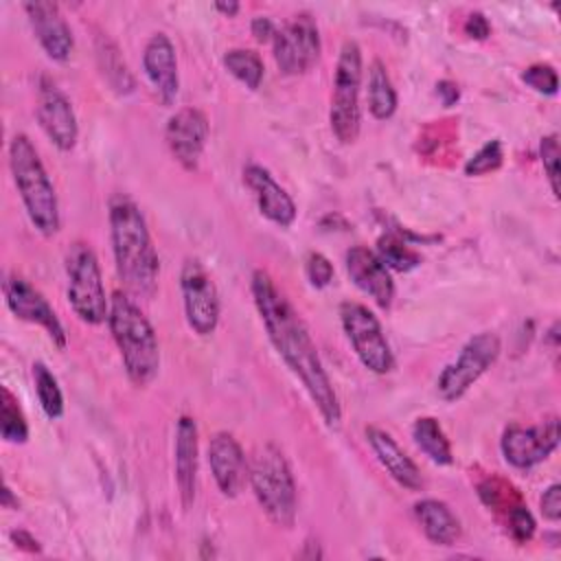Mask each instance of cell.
<instances>
[{
  "mask_svg": "<svg viewBox=\"0 0 561 561\" xmlns=\"http://www.w3.org/2000/svg\"><path fill=\"white\" fill-rule=\"evenodd\" d=\"M250 291L254 307L261 316V322L267 331V337L276 348L278 357L298 377L309 399L318 408L324 425L337 427L342 421L340 399L300 313L291 307V302L276 287V283L265 270L252 272Z\"/></svg>",
  "mask_w": 561,
  "mask_h": 561,
  "instance_id": "6da1fadb",
  "label": "cell"
},
{
  "mask_svg": "<svg viewBox=\"0 0 561 561\" xmlns=\"http://www.w3.org/2000/svg\"><path fill=\"white\" fill-rule=\"evenodd\" d=\"M110 239L125 291L129 296H151L158 287L160 256L142 210L123 193L110 199Z\"/></svg>",
  "mask_w": 561,
  "mask_h": 561,
  "instance_id": "7a4b0ae2",
  "label": "cell"
},
{
  "mask_svg": "<svg viewBox=\"0 0 561 561\" xmlns=\"http://www.w3.org/2000/svg\"><path fill=\"white\" fill-rule=\"evenodd\" d=\"M107 327L129 381L138 388L149 386L160 370V344L149 318L127 291L112 294Z\"/></svg>",
  "mask_w": 561,
  "mask_h": 561,
  "instance_id": "3957f363",
  "label": "cell"
},
{
  "mask_svg": "<svg viewBox=\"0 0 561 561\" xmlns=\"http://www.w3.org/2000/svg\"><path fill=\"white\" fill-rule=\"evenodd\" d=\"M9 169L35 230L46 237L55 234L61 226L57 193L26 134H15L11 138Z\"/></svg>",
  "mask_w": 561,
  "mask_h": 561,
  "instance_id": "277c9868",
  "label": "cell"
},
{
  "mask_svg": "<svg viewBox=\"0 0 561 561\" xmlns=\"http://www.w3.org/2000/svg\"><path fill=\"white\" fill-rule=\"evenodd\" d=\"M248 482L267 519L278 528H291L298 508L296 482L285 454L274 443H267L256 451Z\"/></svg>",
  "mask_w": 561,
  "mask_h": 561,
  "instance_id": "5b68a950",
  "label": "cell"
},
{
  "mask_svg": "<svg viewBox=\"0 0 561 561\" xmlns=\"http://www.w3.org/2000/svg\"><path fill=\"white\" fill-rule=\"evenodd\" d=\"M66 296L75 316L85 324H101L110 313V298L105 296L101 265L94 250L75 241L66 250Z\"/></svg>",
  "mask_w": 561,
  "mask_h": 561,
  "instance_id": "8992f818",
  "label": "cell"
},
{
  "mask_svg": "<svg viewBox=\"0 0 561 561\" xmlns=\"http://www.w3.org/2000/svg\"><path fill=\"white\" fill-rule=\"evenodd\" d=\"M362 48L355 39H346L340 48L333 90H331V107H329V125L333 136L342 145H351L359 136L362 127V110H359V88H362Z\"/></svg>",
  "mask_w": 561,
  "mask_h": 561,
  "instance_id": "52a82bcc",
  "label": "cell"
},
{
  "mask_svg": "<svg viewBox=\"0 0 561 561\" xmlns=\"http://www.w3.org/2000/svg\"><path fill=\"white\" fill-rule=\"evenodd\" d=\"M500 351L502 342L493 331H480L469 337L460 348L458 357L440 370L436 379L438 397L447 403L462 399L469 388L495 364Z\"/></svg>",
  "mask_w": 561,
  "mask_h": 561,
  "instance_id": "ba28073f",
  "label": "cell"
},
{
  "mask_svg": "<svg viewBox=\"0 0 561 561\" xmlns=\"http://www.w3.org/2000/svg\"><path fill=\"white\" fill-rule=\"evenodd\" d=\"M340 322L364 368L375 375H388L394 368V355L381 331V322L366 305L344 300L340 305Z\"/></svg>",
  "mask_w": 561,
  "mask_h": 561,
  "instance_id": "9c48e42d",
  "label": "cell"
},
{
  "mask_svg": "<svg viewBox=\"0 0 561 561\" xmlns=\"http://www.w3.org/2000/svg\"><path fill=\"white\" fill-rule=\"evenodd\" d=\"M180 291L188 327L197 335H210L219 324L221 300L210 272L199 259H184L180 270Z\"/></svg>",
  "mask_w": 561,
  "mask_h": 561,
  "instance_id": "30bf717a",
  "label": "cell"
},
{
  "mask_svg": "<svg viewBox=\"0 0 561 561\" xmlns=\"http://www.w3.org/2000/svg\"><path fill=\"white\" fill-rule=\"evenodd\" d=\"M274 61L278 70L287 77L302 75L311 70L320 57V31L311 13L300 11L276 31L274 39Z\"/></svg>",
  "mask_w": 561,
  "mask_h": 561,
  "instance_id": "8fae6325",
  "label": "cell"
},
{
  "mask_svg": "<svg viewBox=\"0 0 561 561\" xmlns=\"http://www.w3.org/2000/svg\"><path fill=\"white\" fill-rule=\"evenodd\" d=\"M559 419L548 416L543 423L524 427L508 425L500 438L504 460L515 469H530L543 462L559 445Z\"/></svg>",
  "mask_w": 561,
  "mask_h": 561,
  "instance_id": "7c38bea8",
  "label": "cell"
},
{
  "mask_svg": "<svg viewBox=\"0 0 561 561\" xmlns=\"http://www.w3.org/2000/svg\"><path fill=\"white\" fill-rule=\"evenodd\" d=\"M2 291H4L7 307L15 318L42 327L59 348L66 346L68 342L66 329L59 316L55 313V309L50 307V302L44 298V294L37 287H33L26 278L18 274H9L2 283Z\"/></svg>",
  "mask_w": 561,
  "mask_h": 561,
  "instance_id": "4fadbf2b",
  "label": "cell"
},
{
  "mask_svg": "<svg viewBox=\"0 0 561 561\" xmlns=\"http://www.w3.org/2000/svg\"><path fill=\"white\" fill-rule=\"evenodd\" d=\"M37 121L59 151H70L77 145L79 125L72 103L50 77H42L37 85Z\"/></svg>",
  "mask_w": 561,
  "mask_h": 561,
  "instance_id": "5bb4252c",
  "label": "cell"
},
{
  "mask_svg": "<svg viewBox=\"0 0 561 561\" xmlns=\"http://www.w3.org/2000/svg\"><path fill=\"white\" fill-rule=\"evenodd\" d=\"M208 118L197 107H182L178 110L164 129V140L171 156L180 162L182 169L195 171L199 158L204 153L208 140Z\"/></svg>",
  "mask_w": 561,
  "mask_h": 561,
  "instance_id": "9a60e30c",
  "label": "cell"
},
{
  "mask_svg": "<svg viewBox=\"0 0 561 561\" xmlns=\"http://www.w3.org/2000/svg\"><path fill=\"white\" fill-rule=\"evenodd\" d=\"M208 465L217 489L226 497H237L250 473V465L239 440L228 432H217L208 440Z\"/></svg>",
  "mask_w": 561,
  "mask_h": 561,
  "instance_id": "2e32d148",
  "label": "cell"
},
{
  "mask_svg": "<svg viewBox=\"0 0 561 561\" xmlns=\"http://www.w3.org/2000/svg\"><path fill=\"white\" fill-rule=\"evenodd\" d=\"M24 11L44 53L53 61H66L75 48V37L59 7L55 2L35 0L24 2Z\"/></svg>",
  "mask_w": 561,
  "mask_h": 561,
  "instance_id": "e0dca14e",
  "label": "cell"
},
{
  "mask_svg": "<svg viewBox=\"0 0 561 561\" xmlns=\"http://www.w3.org/2000/svg\"><path fill=\"white\" fill-rule=\"evenodd\" d=\"M346 274L366 296H370L381 309H388L394 298V280L390 270L366 245H353L344 256Z\"/></svg>",
  "mask_w": 561,
  "mask_h": 561,
  "instance_id": "ac0fdd59",
  "label": "cell"
},
{
  "mask_svg": "<svg viewBox=\"0 0 561 561\" xmlns=\"http://www.w3.org/2000/svg\"><path fill=\"white\" fill-rule=\"evenodd\" d=\"M142 68L158 99L164 105H171L180 92V75L175 46L167 33H153L147 39L142 50Z\"/></svg>",
  "mask_w": 561,
  "mask_h": 561,
  "instance_id": "d6986e66",
  "label": "cell"
},
{
  "mask_svg": "<svg viewBox=\"0 0 561 561\" xmlns=\"http://www.w3.org/2000/svg\"><path fill=\"white\" fill-rule=\"evenodd\" d=\"M243 182L254 193L259 213L276 224L278 228H289L296 219V204L289 193L272 178V173L261 164H248L243 169Z\"/></svg>",
  "mask_w": 561,
  "mask_h": 561,
  "instance_id": "ffe728a7",
  "label": "cell"
},
{
  "mask_svg": "<svg viewBox=\"0 0 561 561\" xmlns=\"http://www.w3.org/2000/svg\"><path fill=\"white\" fill-rule=\"evenodd\" d=\"M197 423L195 419L182 414L175 423V445H173V465H175V484L180 502L184 508H191L197 493Z\"/></svg>",
  "mask_w": 561,
  "mask_h": 561,
  "instance_id": "44dd1931",
  "label": "cell"
},
{
  "mask_svg": "<svg viewBox=\"0 0 561 561\" xmlns=\"http://www.w3.org/2000/svg\"><path fill=\"white\" fill-rule=\"evenodd\" d=\"M366 440L381 462V467L390 473V478L401 484L408 491H419L423 489V476L416 462L399 447V443L381 427L368 425L366 427Z\"/></svg>",
  "mask_w": 561,
  "mask_h": 561,
  "instance_id": "7402d4cb",
  "label": "cell"
},
{
  "mask_svg": "<svg viewBox=\"0 0 561 561\" xmlns=\"http://www.w3.org/2000/svg\"><path fill=\"white\" fill-rule=\"evenodd\" d=\"M414 517L421 524L425 537L436 546H451L460 539V519L443 500H419L414 504Z\"/></svg>",
  "mask_w": 561,
  "mask_h": 561,
  "instance_id": "603a6c76",
  "label": "cell"
},
{
  "mask_svg": "<svg viewBox=\"0 0 561 561\" xmlns=\"http://www.w3.org/2000/svg\"><path fill=\"white\" fill-rule=\"evenodd\" d=\"M412 438L416 447L436 465H451L454 462V451L451 443L440 427V423L434 416H419L412 423Z\"/></svg>",
  "mask_w": 561,
  "mask_h": 561,
  "instance_id": "cb8c5ba5",
  "label": "cell"
},
{
  "mask_svg": "<svg viewBox=\"0 0 561 561\" xmlns=\"http://www.w3.org/2000/svg\"><path fill=\"white\" fill-rule=\"evenodd\" d=\"M397 90L381 59L368 66V110L377 121H386L397 112Z\"/></svg>",
  "mask_w": 561,
  "mask_h": 561,
  "instance_id": "d4e9b609",
  "label": "cell"
},
{
  "mask_svg": "<svg viewBox=\"0 0 561 561\" xmlns=\"http://www.w3.org/2000/svg\"><path fill=\"white\" fill-rule=\"evenodd\" d=\"M224 68L248 90H256L263 81V59L250 48H230L224 53Z\"/></svg>",
  "mask_w": 561,
  "mask_h": 561,
  "instance_id": "484cf974",
  "label": "cell"
},
{
  "mask_svg": "<svg viewBox=\"0 0 561 561\" xmlns=\"http://www.w3.org/2000/svg\"><path fill=\"white\" fill-rule=\"evenodd\" d=\"M377 256L388 270L410 272L421 265V254L399 232H386L377 241Z\"/></svg>",
  "mask_w": 561,
  "mask_h": 561,
  "instance_id": "4316f807",
  "label": "cell"
},
{
  "mask_svg": "<svg viewBox=\"0 0 561 561\" xmlns=\"http://www.w3.org/2000/svg\"><path fill=\"white\" fill-rule=\"evenodd\" d=\"M0 434L4 438V443L11 445H22L28 440V423L26 416L18 403V399L13 397V392L2 386L0 390Z\"/></svg>",
  "mask_w": 561,
  "mask_h": 561,
  "instance_id": "83f0119b",
  "label": "cell"
},
{
  "mask_svg": "<svg viewBox=\"0 0 561 561\" xmlns=\"http://www.w3.org/2000/svg\"><path fill=\"white\" fill-rule=\"evenodd\" d=\"M33 383L44 414L53 421L59 419L64 414V394L57 383V377L44 362H33Z\"/></svg>",
  "mask_w": 561,
  "mask_h": 561,
  "instance_id": "f1b7e54d",
  "label": "cell"
},
{
  "mask_svg": "<svg viewBox=\"0 0 561 561\" xmlns=\"http://www.w3.org/2000/svg\"><path fill=\"white\" fill-rule=\"evenodd\" d=\"M478 493H480V500L493 508V511H502L504 515L515 506L519 504V493L517 489H513L508 482L500 480V478H489L484 480L480 486H478Z\"/></svg>",
  "mask_w": 561,
  "mask_h": 561,
  "instance_id": "f546056e",
  "label": "cell"
},
{
  "mask_svg": "<svg viewBox=\"0 0 561 561\" xmlns=\"http://www.w3.org/2000/svg\"><path fill=\"white\" fill-rule=\"evenodd\" d=\"M502 160H504L502 142L497 138H491L465 162V175L478 178V175H486L491 171H497L502 167Z\"/></svg>",
  "mask_w": 561,
  "mask_h": 561,
  "instance_id": "4dcf8cb0",
  "label": "cell"
},
{
  "mask_svg": "<svg viewBox=\"0 0 561 561\" xmlns=\"http://www.w3.org/2000/svg\"><path fill=\"white\" fill-rule=\"evenodd\" d=\"M522 81L546 96H554L559 90V77L550 64H530L522 70Z\"/></svg>",
  "mask_w": 561,
  "mask_h": 561,
  "instance_id": "1f68e13d",
  "label": "cell"
},
{
  "mask_svg": "<svg viewBox=\"0 0 561 561\" xmlns=\"http://www.w3.org/2000/svg\"><path fill=\"white\" fill-rule=\"evenodd\" d=\"M559 156H561L559 136L557 134L543 136L539 142V158H541L543 173L548 178V184H550V191L554 197H559Z\"/></svg>",
  "mask_w": 561,
  "mask_h": 561,
  "instance_id": "d6a6232c",
  "label": "cell"
},
{
  "mask_svg": "<svg viewBox=\"0 0 561 561\" xmlns=\"http://www.w3.org/2000/svg\"><path fill=\"white\" fill-rule=\"evenodd\" d=\"M504 517H506L508 533H511V537L517 543H526V541L533 539V535H535V517H533V513L522 502L515 504Z\"/></svg>",
  "mask_w": 561,
  "mask_h": 561,
  "instance_id": "836d02e7",
  "label": "cell"
},
{
  "mask_svg": "<svg viewBox=\"0 0 561 561\" xmlns=\"http://www.w3.org/2000/svg\"><path fill=\"white\" fill-rule=\"evenodd\" d=\"M305 274L313 287H327L333 280V263L322 252H309L305 259Z\"/></svg>",
  "mask_w": 561,
  "mask_h": 561,
  "instance_id": "e575fe53",
  "label": "cell"
},
{
  "mask_svg": "<svg viewBox=\"0 0 561 561\" xmlns=\"http://www.w3.org/2000/svg\"><path fill=\"white\" fill-rule=\"evenodd\" d=\"M539 506H541V515L548 519V522H552V524H557L559 519H561V484H550L546 491H543V495H541V500H539Z\"/></svg>",
  "mask_w": 561,
  "mask_h": 561,
  "instance_id": "d590c367",
  "label": "cell"
},
{
  "mask_svg": "<svg viewBox=\"0 0 561 561\" xmlns=\"http://www.w3.org/2000/svg\"><path fill=\"white\" fill-rule=\"evenodd\" d=\"M465 33L473 39H486L491 33V24H489L486 15L480 11H471L465 20Z\"/></svg>",
  "mask_w": 561,
  "mask_h": 561,
  "instance_id": "8d00e7d4",
  "label": "cell"
},
{
  "mask_svg": "<svg viewBox=\"0 0 561 561\" xmlns=\"http://www.w3.org/2000/svg\"><path fill=\"white\" fill-rule=\"evenodd\" d=\"M250 31H252L254 39H256V42H261V44L272 42V39H274V35H276V26H274V22H272L270 18H265V15H256V18L250 22Z\"/></svg>",
  "mask_w": 561,
  "mask_h": 561,
  "instance_id": "74e56055",
  "label": "cell"
},
{
  "mask_svg": "<svg viewBox=\"0 0 561 561\" xmlns=\"http://www.w3.org/2000/svg\"><path fill=\"white\" fill-rule=\"evenodd\" d=\"M436 94H438V99H440V103H443L445 107H451V105H456V101L460 99V88H458V83L451 81V79H440V81L436 83Z\"/></svg>",
  "mask_w": 561,
  "mask_h": 561,
  "instance_id": "f35d334b",
  "label": "cell"
},
{
  "mask_svg": "<svg viewBox=\"0 0 561 561\" xmlns=\"http://www.w3.org/2000/svg\"><path fill=\"white\" fill-rule=\"evenodd\" d=\"M11 541L20 548V550H26V552H39L42 548H39V541L31 535V533H26V530H11Z\"/></svg>",
  "mask_w": 561,
  "mask_h": 561,
  "instance_id": "ab89813d",
  "label": "cell"
},
{
  "mask_svg": "<svg viewBox=\"0 0 561 561\" xmlns=\"http://www.w3.org/2000/svg\"><path fill=\"white\" fill-rule=\"evenodd\" d=\"M215 9H217L219 13H224L226 18H232V15L239 13L241 4H239V2H215Z\"/></svg>",
  "mask_w": 561,
  "mask_h": 561,
  "instance_id": "60d3db41",
  "label": "cell"
},
{
  "mask_svg": "<svg viewBox=\"0 0 561 561\" xmlns=\"http://www.w3.org/2000/svg\"><path fill=\"white\" fill-rule=\"evenodd\" d=\"M2 506L4 508H20V500L13 497V491L9 489V484H4V489H2Z\"/></svg>",
  "mask_w": 561,
  "mask_h": 561,
  "instance_id": "b9f144b4",
  "label": "cell"
}]
</instances>
